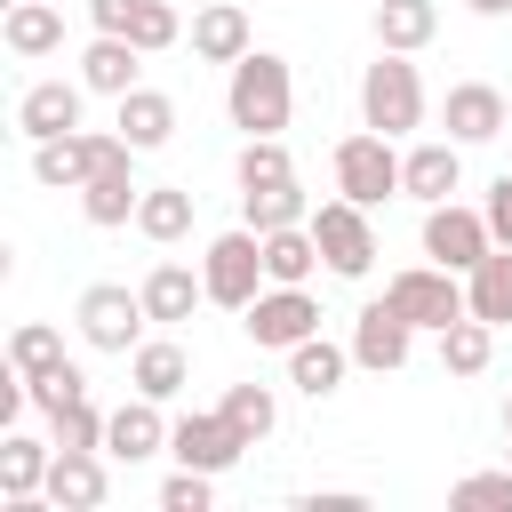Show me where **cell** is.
Returning a JSON list of instances; mask_svg holds the SVG:
<instances>
[{"label":"cell","mask_w":512,"mask_h":512,"mask_svg":"<svg viewBox=\"0 0 512 512\" xmlns=\"http://www.w3.org/2000/svg\"><path fill=\"white\" fill-rule=\"evenodd\" d=\"M240 328H248V344H264V352H296L304 336H320V296L312 288H264L248 312H240Z\"/></svg>","instance_id":"obj_9"},{"label":"cell","mask_w":512,"mask_h":512,"mask_svg":"<svg viewBox=\"0 0 512 512\" xmlns=\"http://www.w3.org/2000/svg\"><path fill=\"white\" fill-rule=\"evenodd\" d=\"M448 504H456V512H512V464H504V472H464V480L448 488Z\"/></svg>","instance_id":"obj_37"},{"label":"cell","mask_w":512,"mask_h":512,"mask_svg":"<svg viewBox=\"0 0 512 512\" xmlns=\"http://www.w3.org/2000/svg\"><path fill=\"white\" fill-rule=\"evenodd\" d=\"M288 112H296L288 56H272V48H248V56L232 64V80H224V120H232L240 136H280V128H288Z\"/></svg>","instance_id":"obj_1"},{"label":"cell","mask_w":512,"mask_h":512,"mask_svg":"<svg viewBox=\"0 0 512 512\" xmlns=\"http://www.w3.org/2000/svg\"><path fill=\"white\" fill-rule=\"evenodd\" d=\"M384 304L424 336H440L448 320H464V272H448V264H408V272H392L384 280Z\"/></svg>","instance_id":"obj_5"},{"label":"cell","mask_w":512,"mask_h":512,"mask_svg":"<svg viewBox=\"0 0 512 512\" xmlns=\"http://www.w3.org/2000/svg\"><path fill=\"white\" fill-rule=\"evenodd\" d=\"M136 144L120 136V128H72V136H48V144H32V176L48 184V192H80L96 168H112V160H128Z\"/></svg>","instance_id":"obj_4"},{"label":"cell","mask_w":512,"mask_h":512,"mask_svg":"<svg viewBox=\"0 0 512 512\" xmlns=\"http://www.w3.org/2000/svg\"><path fill=\"white\" fill-rule=\"evenodd\" d=\"M168 456L192 464V472H232V464L248 456V440L224 424V408H192V416L168 424Z\"/></svg>","instance_id":"obj_11"},{"label":"cell","mask_w":512,"mask_h":512,"mask_svg":"<svg viewBox=\"0 0 512 512\" xmlns=\"http://www.w3.org/2000/svg\"><path fill=\"white\" fill-rule=\"evenodd\" d=\"M128 384H136L144 400H176V392L192 384V360H184V344H168V336H144V344L128 352Z\"/></svg>","instance_id":"obj_22"},{"label":"cell","mask_w":512,"mask_h":512,"mask_svg":"<svg viewBox=\"0 0 512 512\" xmlns=\"http://www.w3.org/2000/svg\"><path fill=\"white\" fill-rule=\"evenodd\" d=\"M504 432H512V400H504Z\"/></svg>","instance_id":"obj_45"},{"label":"cell","mask_w":512,"mask_h":512,"mask_svg":"<svg viewBox=\"0 0 512 512\" xmlns=\"http://www.w3.org/2000/svg\"><path fill=\"white\" fill-rule=\"evenodd\" d=\"M328 256H320V240H312V224H288V232H264V280H280V288H312V272H320Z\"/></svg>","instance_id":"obj_27"},{"label":"cell","mask_w":512,"mask_h":512,"mask_svg":"<svg viewBox=\"0 0 512 512\" xmlns=\"http://www.w3.org/2000/svg\"><path fill=\"white\" fill-rule=\"evenodd\" d=\"M48 464H56V440L8 432V440H0V496H40V488H48Z\"/></svg>","instance_id":"obj_29"},{"label":"cell","mask_w":512,"mask_h":512,"mask_svg":"<svg viewBox=\"0 0 512 512\" xmlns=\"http://www.w3.org/2000/svg\"><path fill=\"white\" fill-rule=\"evenodd\" d=\"M336 192L360 200V208H384V200L400 192V152H392V136H376V128L344 136V144H336Z\"/></svg>","instance_id":"obj_7"},{"label":"cell","mask_w":512,"mask_h":512,"mask_svg":"<svg viewBox=\"0 0 512 512\" xmlns=\"http://www.w3.org/2000/svg\"><path fill=\"white\" fill-rule=\"evenodd\" d=\"M48 496H56V512H96V504L112 496V480H104V448H56V464H48Z\"/></svg>","instance_id":"obj_20"},{"label":"cell","mask_w":512,"mask_h":512,"mask_svg":"<svg viewBox=\"0 0 512 512\" xmlns=\"http://www.w3.org/2000/svg\"><path fill=\"white\" fill-rule=\"evenodd\" d=\"M136 8H144V0H88V24H96V32H128Z\"/></svg>","instance_id":"obj_42"},{"label":"cell","mask_w":512,"mask_h":512,"mask_svg":"<svg viewBox=\"0 0 512 512\" xmlns=\"http://www.w3.org/2000/svg\"><path fill=\"white\" fill-rule=\"evenodd\" d=\"M472 16H512V0H464Z\"/></svg>","instance_id":"obj_44"},{"label":"cell","mask_w":512,"mask_h":512,"mask_svg":"<svg viewBox=\"0 0 512 512\" xmlns=\"http://www.w3.org/2000/svg\"><path fill=\"white\" fill-rule=\"evenodd\" d=\"M168 448V416H160V400H120L112 408V424H104V456H120V464H144V456H160Z\"/></svg>","instance_id":"obj_19"},{"label":"cell","mask_w":512,"mask_h":512,"mask_svg":"<svg viewBox=\"0 0 512 512\" xmlns=\"http://www.w3.org/2000/svg\"><path fill=\"white\" fill-rule=\"evenodd\" d=\"M440 120H448L456 144H496V136L512 128V104H504V88H488V80H456L448 104H440Z\"/></svg>","instance_id":"obj_14"},{"label":"cell","mask_w":512,"mask_h":512,"mask_svg":"<svg viewBox=\"0 0 512 512\" xmlns=\"http://www.w3.org/2000/svg\"><path fill=\"white\" fill-rule=\"evenodd\" d=\"M56 360H64V336H56L48 320H24V328L8 336V368H16V376H48Z\"/></svg>","instance_id":"obj_35"},{"label":"cell","mask_w":512,"mask_h":512,"mask_svg":"<svg viewBox=\"0 0 512 512\" xmlns=\"http://www.w3.org/2000/svg\"><path fill=\"white\" fill-rule=\"evenodd\" d=\"M136 200H144V184H136V152H128V160H112V168H96V176L80 184V216H88L96 232L136 224Z\"/></svg>","instance_id":"obj_18"},{"label":"cell","mask_w":512,"mask_h":512,"mask_svg":"<svg viewBox=\"0 0 512 512\" xmlns=\"http://www.w3.org/2000/svg\"><path fill=\"white\" fill-rule=\"evenodd\" d=\"M504 104H512V88H504Z\"/></svg>","instance_id":"obj_47"},{"label":"cell","mask_w":512,"mask_h":512,"mask_svg":"<svg viewBox=\"0 0 512 512\" xmlns=\"http://www.w3.org/2000/svg\"><path fill=\"white\" fill-rule=\"evenodd\" d=\"M488 360H496V328H488V320L464 312V320L440 328V368H448V376H480Z\"/></svg>","instance_id":"obj_32"},{"label":"cell","mask_w":512,"mask_h":512,"mask_svg":"<svg viewBox=\"0 0 512 512\" xmlns=\"http://www.w3.org/2000/svg\"><path fill=\"white\" fill-rule=\"evenodd\" d=\"M192 304H208V280H200L192 264H152V272H144V312H152L160 328L192 320Z\"/></svg>","instance_id":"obj_25"},{"label":"cell","mask_w":512,"mask_h":512,"mask_svg":"<svg viewBox=\"0 0 512 512\" xmlns=\"http://www.w3.org/2000/svg\"><path fill=\"white\" fill-rule=\"evenodd\" d=\"M304 512H360L352 488H328V496H304Z\"/></svg>","instance_id":"obj_43"},{"label":"cell","mask_w":512,"mask_h":512,"mask_svg":"<svg viewBox=\"0 0 512 512\" xmlns=\"http://www.w3.org/2000/svg\"><path fill=\"white\" fill-rule=\"evenodd\" d=\"M464 312H472V320H488V328H504V320H512V248H504V240L464 272Z\"/></svg>","instance_id":"obj_23"},{"label":"cell","mask_w":512,"mask_h":512,"mask_svg":"<svg viewBox=\"0 0 512 512\" xmlns=\"http://www.w3.org/2000/svg\"><path fill=\"white\" fill-rule=\"evenodd\" d=\"M488 248H496V232H488L480 208H464V200H432V208H424V256H432V264L472 272Z\"/></svg>","instance_id":"obj_10"},{"label":"cell","mask_w":512,"mask_h":512,"mask_svg":"<svg viewBox=\"0 0 512 512\" xmlns=\"http://www.w3.org/2000/svg\"><path fill=\"white\" fill-rule=\"evenodd\" d=\"M80 104H88V80H32V88L16 96V128H24L32 144L72 136V128H80Z\"/></svg>","instance_id":"obj_13"},{"label":"cell","mask_w":512,"mask_h":512,"mask_svg":"<svg viewBox=\"0 0 512 512\" xmlns=\"http://www.w3.org/2000/svg\"><path fill=\"white\" fill-rule=\"evenodd\" d=\"M360 128H376L392 144L408 128H424V80H416V64L400 48H376V64L360 72Z\"/></svg>","instance_id":"obj_2"},{"label":"cell","mask_w":512,"mask_h":512,"mask_svg":"<svg viewBox=\"0 0 512 512\" xmlns=\"http://www.w3.org/2000/svg\"><path fill=\"white\" fill-rule=\"evenodd\" d=\"M216 408H224V424H232L248 448H256V440H272V424H280V400H272V384H232Z\"/></svg>","instance_id":"obj_33"},{"label":"cell","mask_w":512,"mask_h":512,"mask_svg":"<svg viewBox=\"0 0 512 512\" xmlns=\"http://www.w3.org/2000/svg\"><path fill=\"white\" fill-rule=\"evenodd\" d=\"M128 40H136L144 56H160V48H176V40H184V16H176L168 0H144V8H136V24H128Z\"/></svg>","instance_id":"obj_39"},{"label":"cell","mask_w":512,"mask_h":512,"mask_svg":"<svg viewBox=\"0 0 512 512\" xmlns=\"http://www.w3.org/2000/svg\"><path fill=\"white\" fill-rule=\"evenodd\" d=\"M24 392H32V408H40V416H56V408L88 400V376H80V360H56L48 376H24Z\"/></svg>","instance_id":"obj_36"},{"label":"cell","mask_w":512,"mask_h":512,"mask_svg":"<svg viewBox=\"0 0 512 512\" xmlns=\"http://www.w3.org/2000/svg\"><path fill=\"white\" fill-rule=\"evenodd\" d=\"M504 440H512V432H504ZM504 464H512V448H504Z\"/></svg>","instance_id":"obj_46"},{"label":"cell","mask_w":512,"mask_h":512,"mask_svg":"<svg viewBox=\"0 0 512 512\" xmlns=\"http://www.w3.org/2000/svg\"><path fill=\"white\" fill-rule=\"evenodd\" d=\"M112 128H120L136 152H160V144L176 136V96H160V88H128L120 112H112Z\"/></svg>","instance_id":"obj_24"},{"label":"cell","mask_w":512,"mask_h":512,"mask_svg":"<svg viewBox=\"0 0 512 512\" xmlns=\"http://www.w3.org/2000/svg\"><path fill=\"white\" fill-rule=\"evenodd\" d=\"M480 216H488V232H496V240L512 248V168H504V176L488 184V200H480Z\"/></svg>","instance_id":"obj_41"},{"label":"cell","mask_w":512,"mask_h":512,"mask_svg":"<svg viewBox=\"0 0 512 512\" xmlns=\"http://www.w3.org/2000/svg\"><path fill=\"white\" fill-rule=\"evenodd\" d=\"M232 176H240V192H256V184H288V176H296V160H288V144H280V136H248Z\"/></svg>","instance_id":"obj_34"},{"label":"cell","mask_w":512,"mask_h":512,"mask_svg":"<svg viewBox=\"0 0 512 512\" xmlns=\"http://www.w3.org/2000/svg\"><path fill=\"white\" fill-rule=\"evenodd\" d=\"M48 424H56V448H104V424H112V416H104L96 400H72V408H56Z\"/></svg>","instance_id":"obj_38"},{"label":"cell","mask_w":512,"mask_h":512,"mask_svg":"<svg viewBox=\"0 0 512 512\" xmlns=\"http://www.w3.org/2000/svg\"><path fill=\"white\" fill-rule=\"evenodd\" d=\"M432 32H440V8L432 0H376V48L416 56V48H432Z\"/></svg>","instance_id":"obj_30"},{"label":"cell","mask_w":512,"mask_h":512,"mask_svg":"<svg viewBox=\"0 0 512 512\" xmlns=\"http://www.w3.org/2000/svg\"><path fill=\"white\" fill-rule=\"evenodd\" d=\"M312 240H320V256H328V272L336 280H368V264H376V224H368V208L360 200H320L312 208Z\"/></svg>","instance_id":"obj_6"},{"label":"cell","mask_w":512,"mask_h":512,"mask_svg":"<svg viewBox=\"0 0 512 512\" xmlns=\"http://www.w3.org/2000/svg\"><path fill=\"white\" fill-rule=\"evenodd\" d=\"M72 320H80V336H88L96 352H136V344H144V320H152V312H144V288L96 280V288L80 296V312H72Z\"/></svg>","instance_id":"obj_8"},{"label":"cell","mask_w":512,"mask_h":512,"mask_svg":"<svg viewBox=\"0 0 512 512\" xmlns=\"http://www.w3.org/2000/svg\"><path fill=\"white\" fill-rule=\"evenodd\" d=\"M216 472H192V464H176L168 480H160V512H208L216 504V488H208Z\"/></svg>","instance_id":"obj_40"},{"label":"cell","mask_w":512,"mask_h":512,"mask_svg":"<svg viewBox=\"0 0 512 512\" xmlns=\"http://www.w3.org/2000/svg\"><path fill=\"white\" fill-rule=\"evenodd\" d=\"M240 224L248 232H288V224H312V192L288 176V184H256L240 192Z\"/></svg>","instance_id":"obj_26"},{"label":"cell","mask_w":512,"mask_h":512,"mask_svg":"<svg viewBox=\"0 0 512 512\" xmlns=\"http://www.w3.org/2000/svg\"><path fill=\"white\" fill-rule=\"evenodd\" d=\"M200 280H208V304H224V312H248L272 280H264V232H216L208 248H200Z\"/></svg>","instance_id":"obj_3"},{"label":"cell","mask_w":512,"mask_h":512,"mask_svg":"<svg viewBox=\"0 0 512 512\" xmlns=\"http://www.w3.org/2000/svg\"><path fill=\"white\" fill-rule=\"evenodd\" d=\"M344 368H352V344H328V336H304V344L288 352V384H296L304 400H328V392L344 384Z\"/></svg>","instance_id":"obj_28"},{"label":"cell","mask_w":512,"mask_h":512,"mask_svg":"<svg viewBox=\"0 0 512 512\" xmlns=\"http://www.w3.org/2000/svg\"><path fill=\"white\" fill-rule=\"evenodd\" d=\"M248 48H256V32H248V8H240V0H208V8L192 16V56H200V64H224V72H232Z\"/></svg>","instance_id":"obj_16"},{"label":"cell","mask_w":512,"mask_h":512,"mask_svg":"<svg viewBox=\"0 0 512 512\" xmlns=\"http://www.w3.org/2000/svg\"><path fill=\"white\" fill-rule=\"evenodd\" d=\"M0 40H8V56H56L64 48V0H8Z\"/></svg>","instance_id":"obj_21"},{"label":"cell","mask_w":512,"mask_h":512,"mask_svg":"<svg viewBox=\"0 0 512 512\" xmlns=\"http://www.w3.org/2000/svg\"><path fill=\"white\" fill-rule=\"evenodd\" d=\"M408 352H416V328L376 296V304H360V320H352V368H376V376H392V368H408Z\"/></svg>","instance_id":"obj_12"},{"label":"cell","mask_w":512,"mask_h":512,"mask_svg":"<svg viewBox=\"0 0 512 512\" xmlns=\"http://www.w3.org/2000/svg\"><path fill=\"white\" fill-rule=\"evenodd\" d=\"M80 80H88V96H128V88H144V48L128 40V32H96L88 48H80Z\"/></svg>","instance_id":"obj_15"},{"label":"cell","mask_w":512,"mask_h":512,"mask_svg":"<svg viewBox=\"0 0 512 512\" xmlns=\"http://www.w3.org/2000/svg\"><path fill=\"white\" fill-rule=\"evenodd\" d=\"M136 232L160 240V248H176V240L192 232V192H184V184H144V200H136Z\"/></svg>","instance_id":"obj_31"},{"label":"cell","mask_w":512,"mask_h":512,"mask_svg":"<svg viewBox=\"0 0 512 512\" xmlns=\"http://www.w3.org/2000/svg\"><path fill=\"white\" fill-rule=\"evenodd\" d=\"M456 184H464V144L448 136V144H416V152H400V192L408 200H456Z\"/></svg>","instance_id":"obj_17"}]
</instances>
